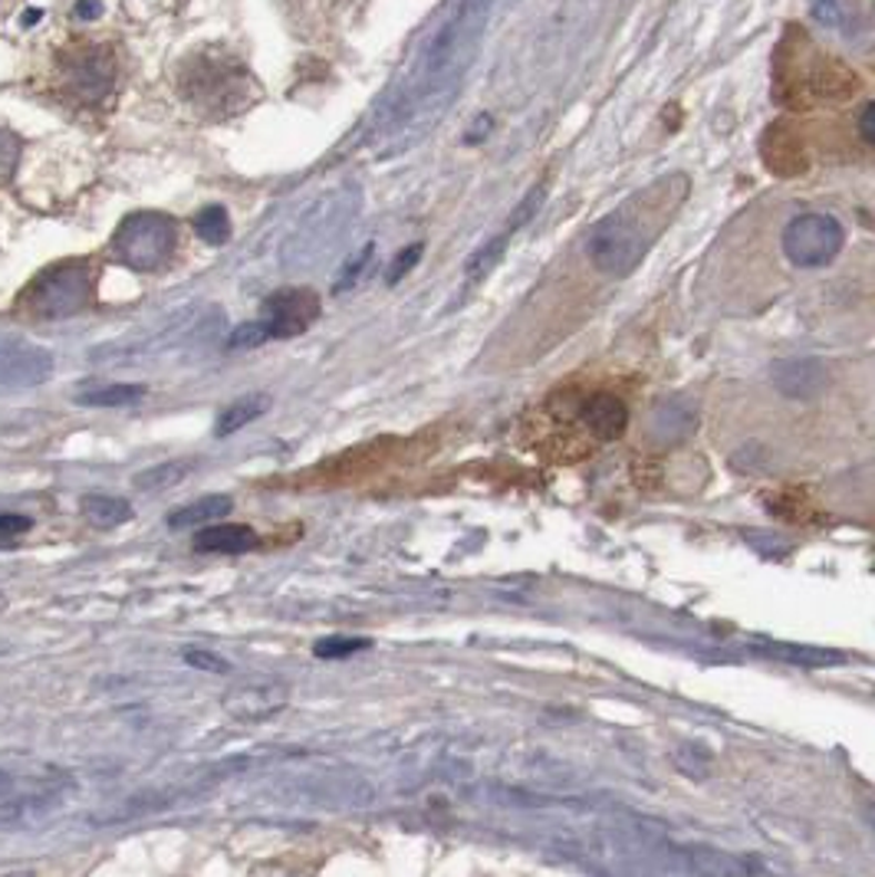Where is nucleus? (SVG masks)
I'll return each mask as SVG.
<instances>
[{"instance_id": "f257e3e1", "label": "nucleus", "mask_w": 875, "mask_h": 877, "mask_svg": "<svg viewBox=\"0 0 875 877\" xmlns=\"http://www.w3.org/2000/svg\"><path fill=\"white\" fill-rule=\"evenodd\" d=\"M557 421L570 425L573 453L586 457L589 443H609L629 428V408L612 391H560L550 401Z\"/></svg>"}, {"instance_id": "f03ea898", "label": "nucleus", "mask_w": 875, "mask_h": 877, "mask_svg": "<svg viewBox=\"0 0 875 877\" xmlns=\"http://www.w3.org/2000/svg\"><path fill=\"white\" fill-rule=\"evenodd\" d=\"M652 241L655 237H652V227L645 224V217L632 214V207H619L615 214L602 217L592 227L586 254L599 273L622 279L645 261Z\"/></svg>"}, {"instance_id": "7ed1b4c3", "label": "nucleus", "mask_w": 875, "mask_h": 877, "mask_svg": "<svg viewBox=\"0 0 875 877\" xmlns=\"http://www.w3.org/2000/svg\"><path fill=\"white\" fill-rule=\"evenodd\" d=\"M175 221L169 214H159V211H139V214H129L115 237H112V254L119 264H125L129 269H139V273H152L159 266H165L175 254Z\"/></svg>"}, {"instance_id": "20e7f679", "label": "nucleus", "mask_w": 875, "mask_h": 877, "mask_svg": "<svg viewBox=\"0 0 875 877\" xmlns=\"http://www.w3.org/2000/svg\"><path fill=\"white\" fill-rule=\"evenodd\" d=\"M67 789H73V779L67 773H27V776L3 773V786H0L3 828H23L47 818L63 805Z\"/></svg>"}, {"instance_id": "39448f33", "label": "nucleus", "mask_w": 875, "mask_h": 877, "mask_svg": "<svg viewBox=\"0 0 875 877\" xmlns=\"http://www.w3.org/2000/svg\"><path fill=\"white\" fill-rule=\"evenodd\" d=\"M93 296V273L83 264H63L47 269L30 286V309L37 319H67L87 309Z\"/></svg>"}, {"instance_id": "423d86ee", "label": "nucleus", "mask_w": 875, "mask_h": 877, "mask_svg": "<svg viewBox=\"0 0 875 877\" xmlns=\"http://www.w3.org/2000/svg\"><path fill=\"white\" fill-rule=\"evenodd\" d=\"M846 244V231L833 214H800L783 231L786 261L803 269L833 264Z\"/></svg>"}, {"instance_id": "0eeeda50", "label": "nucleus", "mask_w": 875, "mask_h": 877, "mask_svg": "<svg viewBox=\"0 0 875 877\" xmlns=\"http://www.w3.org/2000/svg\"><path fill=\"white\" fill-rule=\"evenodd\" d=\"M319 319V296L306 286L277 289L261 306V323L271 339H293L303 336Z\"/></svg>"}, {"instance_id": "6e6552de", "label": "nucleus", "mask_w": 875, "mask_h": 877, "mask_svg": "<svg viewBox=\"0 0 875 877\" xmlns=\"http://www.w3.org/2000/svg\"><path fill=\"white\" fill-rule=\"evenodd\" d=\"M291 703V687L277 677H247L224 694V713L237 723H264Z\"/></svg>"}, {"instance_id": "1a4fd4ad", "label": "nucleus", "mask_w": 875, "mask_h": 877, "mask_svg": "<svg viewBox=\"0 0 875 877\" xmlns=\"http://www.w3.org/2000/svg\"><path fill=\"white\" fill-rule=\"evenodd\" d=\"M241 86H247V77H241V70L234 63H221V60H201L192 67L189 80L182 92H189L197 105H227L234 102V95L241 99Z\"/></svg>"}, {"instance_id": "9d476101", "label": "nucleus", "mask_w": 875, "mask_h": 877, "mask_svg": "<svg viewBox=\"0 0 875 877\" xmlns=\"http://www.w3.org/2000/svg\"><path fill=\"white\" fill-rule=\"evenodd\" d=\"M3 385L23 388V385H40L53 375V355L37 346H3Z\"/></svg>"}, {"instance_id": "9b49d317", "label": "nucleus", "mask_w": 875, "mask_h": 877, "mask_svg": "<svg viewBox=\"0 0 875 877\" xmlns=\"http://www.w3.org/2000/svg\"><path fill=\"white\" fill-rule=\"evenodd\" d=\"M67 80L83 99H99L112 83V60L105 50H83L67 60Z\"/></svg>"}, {"instance_id": "f8f14e48", "label": "nucleus", "mask_w": 875, "mask_h": 877, "mask_svg": "<svg viewBox=\"0 0 875 877\" xmlns=\"http://www.w3.org/2000/svg\"><path fill=\"white\" fill-rule=\"evenodd\" d=\"M774 385L786 398H813L826 385V371L820 368V361H810V358L777 361L774 365Z\"/></svg>"}, {"instance_id": "ddd939ff", "label": "nucleus", "mask_w": 875, "mask_h": 877, "mask_svg": "<svg viewBox=\"0 0 875 877\" xmlns=\"http://www.w3.org/2000/svg\"><path fill=\"white\" fill-rule=\"evenodd\" d=\"M757 654H767L774 661H786V664H796V667H810V671H820V667H836L846 661V654L840 651H830V647H813V644H790V641H761L754 644Z\"/></svg>"}, {"instance_id": "4468645a", "label": "nucleus", "mask_w": 875, "mask_h": 877, "mask_svg": "<svg viewBox=\"0 0 875 877\" xmlns=\"http://www.w3.org/2000/svg\"><path fill=\"white\" fill-rule=\"evenodd\" d=\"M679 858L688 865V871H694L698 877H751V868L728 855V851H718V848H704V845H684L675 848Z\"/></svg>"}, {"instance_id": "2eb2a0df", "label": "nucleus", "mask_w": 875, "mask_h": 877, "mask_svg": "<svg viewBox=\"0 0 875 877\" xmlns=\"http://www.w3.org/2000/svg\"><path fill=\"white\" fill-rule=\"evenodd\" d=\"M261 545V536L251 527L234 523H214L195 536V552H221V555H241Z\"/></svg>"}, {"instance_id": "dca6fc26", "label": "nucleus", "mask_w": 875, "mask_h": 877, "mask_svg": "<svg viewBox=\"0 0 875 877\" xmlns=\"http://www.w3.org/2000/svg\"><path fill=\"white\" fill-rule=\"evenodd\" d=\"M694 428V408L681 398H672L665 405H659L652 411V421H649V431L652 438L662 440V443H675L681 440L688 431Z\"/></svg>"}, {"instance_id": "f3484780", "label": "nucleus", "mask_w": 875, "mask_h": 877, "mask_svg": "<svg viewBox=\"0 0 875 877\" xmlns=\"http://www.w3.org/2000/svg\"><path fill=\"white\" fill-rule=\"evenodd\" d=\"M267 408H271V398H267V395H261V391L244 395V398H237L234 405H227V408L221 411V418H217V425H214V435H217V438H231L234 431H241V428H247L251 421H257Z\"/></svg>"}, {"instance_id": "a211bd4d", "label": "nucleus", "mask_w": 875, "mask_h": 877, "mask_svg": "<svg viewBox=\"0 0 875 877\" xmlns=\"http://www.w3.org/2000/svg\"><path fill=\"white\" fill-rule=\"evenodd\" d=\"M231 497L217 493V497H204L195 500L192 507H182L169 517V527L172 529H192V527H214V520L227 517L231 513Z\"/></svg>"}, {"instance_id": "6ab92c4d", "label": "nucleus", "mask_w": 875, "mask_h": 877, "mask_svg": "<svg viewBox=\"0 0 875 877\" xmlns=\"http://www.w3.org/2000/svg\"><path fill=\"white\" fill-rule=\"evenodd\" d=\"M83 517L96 529H115L132 520V507L119 497L90 493V497H83Z\"/></svg>"}, {"instance_id": "aec40b11", "label": "nucleus", "mask_w": 875, "mask_h": 877, "mask_svg": "<svg viewBox=\"0 0 875 877\" xmlns=\"http://www.w3.org/2000/svg\"><path fill=\"white\" fill-rule=\"evenodd\" d=\"M192 470H195V460H165V463H159V467L142 470L132 483H135L139 490H145V493H155V490H169V487L182 483Z\"/></svg>"}, {"instance_id": "412c9836", "label": "nucleus", "mask_w": 875, "mask_h": 877, "mask_svg": "<svg viewBox=\"0 0 875 877\" xmlns=\"http://www.w3.org/2000/svg\"><path fill=\"white\" fill-rule=\"evenodd\" d=\"M142 398H145V385H105L96 391L77 395V401L87 408H125V405H135Z\"/></svg>"}, {"instance_id": "4be33fe9", "label": "nucleus", "mask_w": 875, "mask_h": 877, "mask_svg": "<svg viewBox=\"0 0 875 877\" xmlns=\"http://www.w3.org/2000/svg\"><path fill=\"white\" fill-rule=\"evenodd\" d=\"M195 234L204 244H211V247H224L231 241V217H227V211L217 207V204L197 211Z\"/></svg>"}, {"instance_id": "5701e85b", "label": "nucleus", "mask_w": 875, "mask_h": 877, "mask_svg": "<svg viewBox=\"0 0 875 877\" xmlns=\"http://www.w3.org/2000/svg\"><path fill=\"white\" fill-rule=\"evenodd\" d=\"M510 234H513V231L507 227L503 234H497L490 244H485V247L468 261V269H465V273H468V283H481L487 273L500 264V257H503V251H507V244H510Z\"/></svg>"}, {"instance_id": "b1692460", "label": "nucleus", "mask_w": 875, "mask_h": 877, "mask_svg": "<svg viewBox=\"0 0 875 877\" xmlns=\"http://www.w3.org/2000/svg\"><path fill=\"white\" fill-rule=\"evenodd\" d=\"M369 647H373L369 638H323L313 644V654L323 661H343V657H353V654L369 651Z\"/></svg>"}, {"instance_id": "393cba45", "label": "nucleus", "mask_w": 875, "mask_h": 877, "mask_svg": "<svg viewBox=\"0 0 875 877\" xmlns=\"http://www.w3.org/2000/svg\"><path fill=\"white\" fill-rule=\"evenodd\" d=\"M267 339H271V333H267L264 323L257 319V323H247V326L234 329L231 339H227V346H231V349H257V346H264Z\"/></svg>"}, {"instance_id": "a878e982", "label": "nucleus", "mask_w": 875, "mask_h": 877, "mask_svg": "<svg viewBox=\"0 0 875 877\" xmlns=\"http://www.w3.org/2000/svg\"><path fill=\"white\" fill-rule=\"evenodd\" d=\"M182 657H185L189 667H197V671H214V674H227L231 671L224 657H217V654H211L204 647H189V651H182Z\"/></svg>"}, {"instance_id": "bb28decb", "label": "nucleus", "mask_w": 875, "mask_h": 877, "mask_svg": "<svg viewBox=\"0 0 875 877\" xmlns=\"http://www.w3.org/2000/svg\"><path fill=\"white\" fill-rule=\"evenodd\" d=\"M421 254H425V247H421V244H411V247H405V251L395 257V264H391L389 273H386V283H389V286H395L398 279H405V273H411V269H415V264L421 261Z\"/></svg>"}, {"instance_id": "cd10ccee", "label": "nucleus", "mask_w": 875, "mask_h": 877, "mask_svg": "<svg viewBox=\"0 0 875 877\" xmlns=\"http://www.w3.org/2000/svg\"><path fill=\"white\" fill-rule=\"evenodd\" d=\"M373 251H376V247H373V244H366V247H363V251H359V254H356V257L346 264V269H343V273H339V279H336V293H343V289H349V286L356 283V276L363 273V266H366V261L373 257Z\"/></svg>"}, {"instance_id": "c85d7f7f", "label": "nucleus", "mask_w": 875, "mask_h": 877, "mask_svg": "<svg viewBox=\"0 0 875 877\" xmlns=\"http://www.w3.org/2000/svg\"><path fill=\"white\" fill-rule=\"evenodd\" d=\"M30 527H33L30 517H17V513H3V517H0V532H3L7 542H13V536L27 532Z\"/></svg>"}, {"instance_id": "c756f323", "label": "nucleus", "mask_w": 875, "mask_h": 877, "mask_svg": "<svg viewBox=\"0 0 875 877\" xmlns=\"http://www.w3.org/2000/svg\"><path fill=\"white\" fill-rule=\"evenodd\" d=\"M859 132H863V139H866L869 145H875V102L873 105H866V112L859 115Z\"/></svg>"}, {"instance_id": "7c9ffc66", "label": "nucleus", "mask_w": 875, "mask_h": 877, "mask_svg": "<svg viewBox=\"0 0 875 877\" xmlns=\"http://www.w3.org/2000/svg\"><path fill=\"white\" fill-rule=\"evenodd\" d=\"M99 13H102V3L99 0H80L77 3V17L80 20H96Z\"/></svg>"}, {"instance_id": "2f4dec72", "label": "nucleus", "mask_w": 875, "mask_h": 877, "mask_svg": "<svg viewBox=\"0 0 875 877\" xmlns=\"http://www.w3.org/2000/svg\"><path fill=\"white\" fill-rule=\"evenodd\" d=\"M3 142H7V177H10V172H13V162H17V142H13V135H10V132L3 135Z\"/></svg>"}, {"instance_id": "473e14b6", "label": "nucleus", "mask_w": 875, "mask_h": 877, "mask_svg": "<svg viewBox=\"0 0 875 877\" xmlns=\"http://www.w3.org/2000/svg\"><path fill=\"white\" fill-rule=\"evenodd\" d=\"M810 3H813V13H816V17L830 13V7H833V0H810Z\"/></svg>"}, {"instance_id": "72a5a7b5", "label": "nucleus", "mask_w": 875, "mask_h": 877, "mask_svg": "<svg viewBox=\"0 0 875 877\" xmlns=\"http://www.w3.org/2000/svg\"><path fill=\"white\" fill-rule=\"evenodd\" d=\"M7 877H33V875H30V871H10Z\"/></svg>"}]
</instances>
